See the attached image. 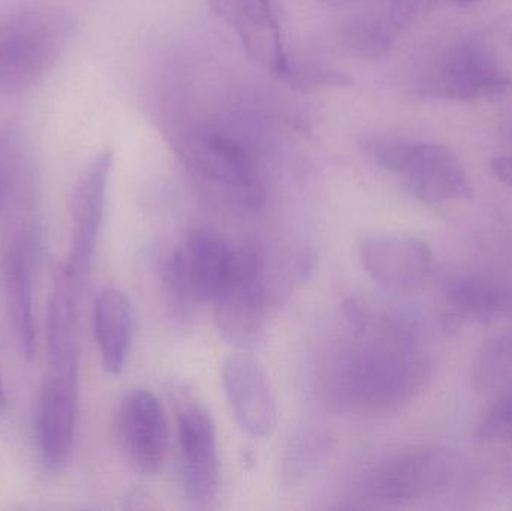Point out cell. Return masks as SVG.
I'll return each instance as SVG.
<instances>
[{
    "mask_svg": "<svg viewBox=\"0 0 512 511\" xmlns=\"http://www.w3.org/2000/svg\"><path fill=\"white\" fill-rule=\"evenodd\" d=\"M354 345L337 354L325 377V395L337 411L384 414L408 404L426 383L429 360L417 330L402 318L370 320L354 312Z\"/></svg>",
    "mask_w": 512,
    "mask_h": 511,
    "instance_id": "1",
    "label": "cell"
},
{
    "mask_svg": "<svg viewBox=\"0 0 512 511\" xmlns=\"http://www.w3.org/2000/svg\"><path fill=\"white\" fill-rule=\"evenodd\" d=\"M71 20L59 8H33L0 23V95L35 86L59 59Z\"/></svg>",
    "mask_w": 512,
    "mask_h": 511,
    "instance_id": "2",
    "label": "cell"
},
{
    "mask_svg": "<svg viewBox=\"0 0 512 511\" xmlns=\"http://www.w3.org/2000/svg\"><path fill=\"white\" fill-rule=\"evenodd\" d=\"M361 146L378 167L402 177L405 188L421 203L466 200L471 183L456 153L426 141L367 137Z\"/></svg>",
    "mask_w": 512,
    "mask_h": 511,
    "instance_id": "3",
    "label": "cell"
},
{
    "mask_svg": "<svg viewBox=\"0 0 512 511\" xmlns=\"http://www.w3.org/2000/svg\"><path fill=\"white\" fill-rule=\"evenodd\" d=\"M240 246L206 230L188 234L162 267L170 296L183 303H215L236 278Z\"/></svg>",
    "mask_w": 512,
    "mask_h": 511,
    "instance_id": "4",
    "label": "cell"
},
{
    "mask_svg": "<svg viewBox=\"0 0 512 511\" xmlns=\"http://www.w3.org/2000/svg\"><path fill=\"white\" fill-rule=\"evenodd\" d=\"M462 465V456L444 447L411 450L379 465L367 480V494L387 504L424 500L447 489Z\"/></svg>",
    "mask_w": 512,
    "mask_h": 511,
    "instance_id": "5",
    "label": "cell"
},
{
    "mask_svg": "<svg viewBox=\"0 0 512 511\" xmlns=\"http://www.w3.org/2000/svg\"><path fill=\"white\" fill-rule=\"evenodd\" d=\"M268 296L262 258L254 246H240L236 278L215 302V321L224 341L239 350H254L267 332Z\"/></svg>",
    "mask_w": 512,
    "mask_h": 511,
    "instance_id": "6",
    "label": "cell"
},
{
    "mask_svg": "<svg viewBox=\"0 0 512 511\" xmlns=\"http://www.w3.org/2000/svg\"><path fill=\"white\" fill-rule=\"evenodd\" d=\"M511 84L492 48L486 42L471 39L442 56L424 80L421 93L453 101H477L501 95Z\"/></svg>",
    "mask_w": 512,
    "mask_h": 511,
    "instance_id": "7",
    "label": "cell"
},
{
    "mask_svg": "<svg viewBox=\"0 0 512 511\" xmlns=\"http://www.w3.org/2000/svg\"><path fill=\"white\" fill-rule=\"evenodd\" d=\"M113 152L102 150L84 168L71 194V245L62 267L78 284H86L92 269L107 201Z\"/></svg>",
    "mask_w": 512,
    "mask_h": 511,
    "instance_id": "8",
    "label": "cell"
},
{
    "mask_svg": "<svg viewBox=\"0 0 512 511\" xmlns=\"http://www.w3.org/2000/svg\"><path fill=\"white\" fill-rule=\"evenodd\" d=\"M78 411V365L51 366L39 390L35 428L42 462L62 471L74 447Z\"/></svg>",
    "mask_w": 512,
    "mask_h": 511,
    "instance_id": "9",
    "label": "cell"
},
{
    "mask_svg": "<svg viewBox=\"0 0 512 511\" xmlns=\"http://www.w3.org/2000/svg\"><path fill=\"white\" fill-rule=\"evenodd\" d=\"M179 450L189 506L209 509L221 486V458L215 422L204 405L194 402L180 411Z\"/></svg>",
    "mask_w": 512,
    "mask_h": 511,
    "instance_id": "10",
    "label": "cell"
},
{
    "mask_svg": "<svg viewBox=\"0 0 512 511\" xmlns=\"http://www.w3.org/2000/svg\"><path fill=\"white\" fill-rule=\"evenodd\" d=\"M114 435L123 458L141 474H155L168 450V423L159 399L150 390H129L114 416Z\"/></svg>",
    "mask_w": 512,
    "mask_h": 511,
    "instance_id": "11",
    "label": "cell"
},
{
    "mask_svg": "<svg viewBox=\"0 0 512 511\" xmlns=\"http://www.w3.org/2000/svg\"><path fill=\"white\" fill-rule=\"evenodd\" d=\"M358 255L367 275L391 293H415L432 275V249L424 240L408 234L378 233L363 237Z\"/></svg>",
    "mask_w": 512,
    "mask_h": 511,
    "instance_id": "12",
    "label": "cell"
},
{
    "mask_svg": "<svg viewBox=\"0 0 512 511\" xmlns=\"http://www.w3.org/2000/svg\"><path fill=\"white\" fill-rule=\"evenodd\" d=\"M210 9L233 27L249 59L282 81L289 56L271 0H207Z\"/></svg>",
    "mask_w": 512,
    "mask_h": 511,
    "instance_id": "13",
    "label": "cell"
},
{
    "mask_svg": "<svg viewBox=\"0 0 512 511\" xmlns=\"http://www.w3.org/2000/svg\"><path fill=\"white\" fill-rule=\"evenodd\" d=\"M222 384L240 428L255 438L270 437L279 410L261 363L249 354L228 357L222 365Z\"/></svg>",
    "mask_w": 512,
    "mask_h": 511,
    "instance_id": "14",
    "label": "cell"
},
{
    "mask_svg": "<svg viewBox=\"0 0 512 511\" xmlns=\"http://www.w3.org/2000/svg\"><path fill=\"white\" fill-rule=\"evenodd\" d=\"M183 155L204 179L227 189L248 204L258 201L259 185L254 162L239 141L216 132H198L186 141Z\"/></svg>",
    "mask_w": 512,
    "mask_h": 511,
    "instance_id": "15",
    "label": "cell"
},
{
    "mask_svg": "<svg viewBox=\"0 0 512 511\" xmlns=\"http://www.w3.org/2000/svg\"><path fill=\"white\" fill-rule=\"evenodd\" d=\"M33 245L29 237L17 239L0 261V297L21 353L35 354L32 311Z\"/></svg>",
    "mask_w": 512,
    "mask_h": 511,
    "instance_id": "16",
    "label": "cell"
},
{
    "mask_svg": "<svg viewBox=\"0 0 512 511\" xmlns=\"http://www.w3.org/2000/svg\"><path fill=\"white\" fill-rule=\"evenodd\" d=\"M93 333L105 371L119 374L134 344L135 311L128 294L113 287L99 293L93 309Z\"/></svg>",
    "mask_w": 512,
    "mask_h": 511,
    "instance_id": "17",
    "label": "cell"
},
{
    "mask_svg": "<svg viewBox=\"0 0 512 511\" xmlns=\"http://www.w3.org/2000/svg\"><path fill=\"white\" fill-rule=\"evenodd\" d=\"M83 288L60 270L48 308L51 366L78 365V303Z\"/></svg>",
    "mask_w": 512,
    "mask_h": 511,
    "instance_id": "18",
    "label": "cell"
},
{
    "mask_svg": "<svg viewBox=\"0 0 512 511\" xmlns=\"http://www.w3.org/2000/svg\"><path fill=\"white\" fill-rule=\"evenodd\" d=\"M445 297L462 317L489 321L508 309L512 296L507 288L486 276L465 275L448 282Z\"/></svg>",
    "mask_w": 512,
    "mask_h": 511,
    "instance_id": "19",
    "label": "cell"
},
{
    "mask_svg": "<svg viewBox=\"0 0 512 511\" xmlns=\"http://www.w3.org/2000/svg\"><path fill=\"white\" fill-rule=\"evenodd\" d=\"M397 32L399 30L391 24L387 15H354L343 23L340 42L349 54L358 59H379L391 50Z\"/></svg>",
    "mask_w": 512,
    "mask_h": 511,
    "instance_id": "20",
    "label": "cell"
},
{
    "mask_svg": "<svg viewBox=\"0 0 512 511\" xmlns=\"http://www.w3.org/2000/svg\"><path fill=\"white\" fill-rule=\"evenodd\" d=\"M334 438L322 429H306L295 435L282 459V479L286 486L300 483L333 452Z\"/></svg>",
    "mask_w": 512,
    "mask_h": 511,
    "instance_id": "21",
    "label": "cell"
},
{
    "mask_svg": "<svg viewBox=\"0 0 512 511\" xmlns=\"http://www.w3.org/2000/svg\"><path fill=\"white\" fill-rule=\"evenodd\" d=\"M32 177L29 156L20 132L15 128L0 131V207L20 194Z\"/></svg>",
    "mask_w": 512,
    "mask_h": 511,
    "instance_id": "22",
    "label": "cell"
},
{
    "mask_svg": "<svg viewBox=\"0 0 512 511\" xmlns=\"http://www.w3.org/2000/svg\"><path fill=\"white\" fill-rule=\"evenodd\" d=\"M472 381L480 392L501 390L512 384V332L492 339L475 359Z\"/></svg>",
    "mask_w": 512,
    "mask_h": 511,
    "instance_id": "23",
    "label": "cell"
},
{
    "mask_svg": "<svg viewBox=\"0 0 512 511\" xmlns=\"http://www.w3.org/2000/svg\"><path fill=\"white\" fill-rule=\"evenodd\" d=\"M282 83L294 87V89L303 90V92H312L316 89H343L351 86L354 81L345 72L331 66L322 65L316 62H304V60H294L289 57L288 68L283 75Z\"/></svg>",
    "mask_w": 512,
    "mask_h": 511,
    "instance_id": "24",
    "label": "cell"
},
{
    "mask_svg": "<svg viewBox=\"0 0 512 511\" xmlns=\"http://www.w3.org/2000/svg\"><path fill=\"white\" fill-rule=\"evenodd\" d=\"M477 438L487 443H512V395L490 408L478 425Z\"/></svg>",
    "mask_w": 512,
    "mask_h": 511,
    "instance_id": "25",
    "label": "cell"
},
{
    "mask_svg": "<svg viewBox=\"0 0 512 511\" xmlns=\"http://www.w3.org/2000/svg\"><path fill=\"white\" fill-rule=\"evenodd\" d=\"M438 0H391L387 17L397 30L406 29L435 8Z\"/></svg>",
    "mask_w": 512,
    "mask_h": 511,
    "instance_id": "26",
    "label": "cell"
},
{
    "mask_svg": "<svg viewBox=\"0 0 512 511\" xmlns=\"http://www.w3.org/2000/svg\"><path fill=\"white\" fill-rule=\"evenodd\" d=\"M490 170L493 176L512 188V155H499L490 161Z\"/></svg>",
    "mask_w": 512,
    "mask_h": 511,
    "instance_id": "27",
    "label": "cell"
},
{
    "mask_svg": "<svg viewBox=\"0 0 512 511\" xmlns=\"http://www.w3.org/2000/svg\"><path fill=\"white\" fill-rule=\"evenodd\" d=\"M327 6H333V8H339V6L351 5V3L357 2V0H319Z\"/></svg>",
    "mask_w": 512,
    "mask_h": 511,
    "instance_id": "28",
    "label": "cell"
},
{
    "mask_svg": "<svg viewBox=\"0 0 512 511\" xmlns=\"http://www.w3.org/2000/svg\"><path fill=\"white\" fill-rule=\"evenodd\" d=\"M5 408V392H3L2 380H0V414L3 413Z\"/></svg>",
    "mask_w": 512,
    "mask_h": 511,
    "instance_id": "29",
    "label": "cell"
},
{
    "mask_svg": "<svg viewBox=\"0 0 512 511\" xmlns=\"http://www.w3.org/2000/svg\"><path fill=\"white\" fill-rule=\"evenodd\" d=\"M477 2H480V0H453L454 5L457 6H469Z\"/></svg>",
    "mask_w": 512,
    "mask_h": 511,
    "instance_id": "30",
    "label": "cell"
},
{
    "mask_svg": "<svg viewBox=\"0 0 512 511\" xmlns=\"http://www.w3.org/2000/svg\"><path fill=\"white\" fill-rule=\"evenodd\" d=\"M507 135H508V138H510V140L512 141V122L510 123V125H508Z\"/></svg>",
    "mask_w": 512,
    "mask_h": 511,
    "instance_id": "31",
    "label": "cell"
}]
</instances>
